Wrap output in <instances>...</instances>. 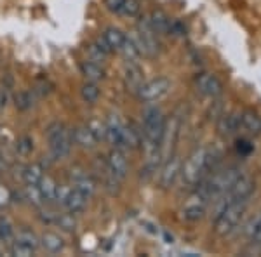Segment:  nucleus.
<instances>
[{
    "label": "nucleus",
    "instance_id": "49530a36",
    "mask_svg": "<svg viewBox=\"0 0 261 257\" xmlns=\"http://www.w3.org/2000/svg\"><path fill=\"white\" fill-rule=\"evenodd\" d=\"M96 44H98V47H99L101 50H103V52H107L108 56H110V54H112V49L108 47V44H107V42H105L103 37H99V39L96 40Z\"/></svg>",
    "mask_w": 261,
    "mask_h": 257
},
{
    "label": "nucleus",
    "instance_id": "c9c22d12",
    "mask_svg": "<svg viewBox=\"0 0 261 257\" xmlns=\"http://www.w3.org/2000/svg\"><path fill=\"white\" fill-rule=\"evenodd\" d=\"M87 127L91 129L92 136H94L96 142H103L105 136H107V127H105V122H101L99 119H92L87 122Z\"/></svg>",
    "mask_w": 261,
    "mask_h": 257
},
{
    "label": "nucleus",
    "instance_id": "a19ab883",
    "mask_svg": "<svg viewBox=\"0 0 261 257\" xmlns=\"http://www.w3.org/2000/svg\"><path fill=\"white\" fill-rule=\"evenodd\" d=\"M11 254L18 255V257H30V255L35 254V250H32V248H28V247L21 245V243H18V242H14V243H12V247H11Z\"/></svg>",
    "mask_w": 261,
    "mask_h": 257
},
{
    "label": "nucleus",
    "instance_id": "423d86ee",
    "mask_svg": "<svg viewBox=\"0 0 261 257\" xmlns=\"http://www.w3.org/2000/svg\"><path fill=\"white\" fill-rule=\"evenodd\" d=\"M133 39H134V42H136L141 56H146V58H157L159 56V52H161L159 35L151 30L148 18H141L140 19L136 35H134Z\"/></svg>",
    "mask_w": 261,
    "mask_h": 257
},
{
    "label": "nucleus",
    "instance_id": "37998d69",
    "mask_svg": "<svg viewBox=\"0 0 261 257\" xmlns=\"http://www.w3.org/2000/svg\"><path fill=\"white\" fill-rule=\"evenodd\" d=\"M185 33H187V28H185V24L181 23L179 19H172V21H171V35H174V37H183Z\"/></svg>",
    "mask_w": 261,
    "mask_h": 257
},
{
    "label": "nucleus",
    "instance_id": "f03ea898",
    "mask_svg": "<svg viewBox=\"0 0 261 257\" xmlns=\"http://www.w3.org/2000/svg\"><path fill=\"white\" fill-rule=\"evenodd\" d=\"M166 119L167 117L159 106H150L143 113V145H145L148 158L153 157L161 160L159 146L162 141L164 129H166Z\"/></svg>",
    "mask_w": 261,
    "mask_h": 257
},
{
    "label": "nucleus",
    "instance_id": "7ed1b4c3",
    "mask_svg": "<svg viewBox=\"0 0 261 257\" xmlns=\"http://www.w3.org/2000/svg\"><path fill=\"white\" fill-rule=\"evenodd\" d=\"M242 172L235 167H228L225 170H220V172H211L207 178H204L197 184V195H200L204 198L205 202H211V200H216L218 196H221L223 193H226L228 189L231 188V184L239 179Z\"/></svg>",
    "mask_w": 261,
    "mask_h": 257
},
{
    "label": "nucleus",
    "instance_id": "f704fd0d",
    "mask_svg": "<svg viewBox=\"0 0 261 257\" xmlns=\"http://www.w3.org/2000/svg\"><path fill=\"white\" fill-rule=\"evenodd\" d=\"M86 56H87V60H89V61L98 63V65H103L105 60L108 58V54H107V52H103V50H101V49L98 47V44H96V42H92V44L87 45Z\"/></svg>",
    "mask_w": 261,
    "mask_h": 257
},
{
    "label": "nucleus",
    "instance_id": "c03bdc74",
    "mask_svg": "<svg viewBox=\"0 0 261 257\" xmlns=\"http://www.w3.org/2000/svg\"><path fill=\"white\" fill-rule=\"evenodd\" d=\"M11 189L7 186H4V184H0V209L7 207V205L11 204Z\"/></svg>",
    "mask_w": 261,
    "mask_h": 257
},
{
    "label": "nucleus",
    "instance_id": "b1692460",
    "mask_svg": "<svg viewBox=\"0 0 261 257\" xmlns=\"http://www.w3.org/2000/svg\"><path fill=\"white\" fill-rule=\"evenodd\" d=\"M21 178H23L24 184L37 186V184L40 183V179L44 178V165H42L40 162L30 163V165H27L23 168V174H21Z\"/></svg>",
    "mask_w": 261,
    "mask_h": 257
},
{
    "label": "nucleus",
    "instance_id": "9b49d317",
    "mask_svg": "<svg viewBox=\"0 0 261 257\" xmlns=\"http://www.w3.org/2000/svg\"><path fill=\"white\" fill-rule=\"evenodd\" d=\"M105 167H107L117 179L124 181L125 178H127L129 162H127V158H125L124 150L113 148L110 153H108V158H107V163H105Z\"/></svg>",
    "mask_w": 261,
    "mask_h": 257
},
{
    "label": "nucleus",
    "instance_id": "7c9ffc66",
    "mask_svg": "<svg viewBox=\"0 0 261 257\" xmlns=\"http://www.w3.org/2000/svg\"><path fill=\"white\" fill-rule=\"evenodd\" d=\"M120 183H122V181L117 179L115 176H113L112 172L105 167V172H103V188H105V191H107L108 195H112V196L119 195V193H120Z\"/></svg>",
    "mask_w": 261,
    "mask_h": 257
},
{
    "label": "nucleus",
    "instance_id": "412c9836",
    "mask_svg": "<svg viewBox=\"0 0 261 257\" xmlns=\"http://www.w3.org/2000/svg\"><path fill=\"white\" fill-rule=\"evenodd\" d=\"M81 73L87 82H96V83L101 82V80H105V77H107L103 66L98 65V63H92L89 60L81 63Z\"/></svg>",
    "mask_w": 261,
    "mask_h": 257
},
{
    "label": "nucleus",
    "instance_id": "aec40b11",
    "mask_svg": "<svg viewBox=\"0 0 261 257\" xmlns=\"http://www.w3.org/2000/svg\"><path fill=\"white\" fill-rule=\"evenodd\" d=\"M39 240L42 248L45 252H49V254H60V252L65 250V240L54 231H45V233H42Z\"/></svg>",
    "mask_w": 261,
    "mask_h": 257
},
{
    "label": "nucleus",
    "instance_id": "a211bd4d",
    "mask_svg": "<svg viewBox=\"0 0 261 257\" xmlns=\"http://www.w3.org/2000/svg\"><path fill=\"white\" fill-rule=\"evenodd\" d=\"M218 132L223 137H231L235 134H239V113H226V115H221V119L218 120Z\"/></svg>",
    "mask_w": 261,
    "mask_h": 257
},
{
    "label": "nucleus",
    "instance_id": "393cba45",
    "mask_svg": "<svg viewBox=\"0 0 261 257\" xmlns=\"http://www.w3.org/2000/svg\"><path fill=\"white\" fill-rule=\"evenodd\" d=\"M37 186H39V189H40V195H42L44 204H53L54 198H56V189H58L56 181H54L53 178H49V176H44Z\"/></svg>",
    "mask_w": 261,
    "mask_h": 257
},
{
    "label": "nucleus",
    "instance_id": "f8f14e48",
    "mask_svg": "<svg viewBox=\"0 0 261 257\" xmlns=\"http://www.w3.org/2000/svg\"><path fill=\"white\" fill-rule=\"evenodd\" d=\"M205 214H207V202L197 193L185 204L183 210H181V216L188 222H199L204 219Z\"/></svg>",
    "mask_w": 261,
    "mask_h": 257
},
{
    "label": "nucleus",
    "instance_id": "ddd939ff",
    "mask_svg": "<svg viewBox=\"0 0 261 257\" xmlns=\"http://www.w3.org/2000/svg\"><path fill=\"white\" fill-rule=\"evenodd\" d=\"M105 127H107V136L105 141L113 148H119L120 137H122V129H124V122L119 117V113H108L107 120H105Z\"/></svg>",
    "mask_w": 261,
    "mask_h": 257
},
{
    "label": "nucleus",
    "instance_id": "f3484780",
    "mask_svg": "<svg viewBox=\"0 0 261 257\" xmlns=\"http://www.w3.org/2000/svg\"><path fill=\"white\" fill-rule=\"evenodd\" d=\"M143 145V136L140 134V130H136V127L133 125H125L122 129V137H120V150H136Z\"/></svg>",
    "mask_w": 261,
    "mask_h": 257
},
{
    "label": "nucleus",
    "instance_id": "a878e982",
    "mask_svg": "<svg viewBox=\"0 0 261 257\" xmlns=\"http://www.w3.org/2000/svg\"><path fill=\"white\" fill-rule=\"evenodd\" d=\"M37 98L33 91H19L18 94L14 96V106L18 111H30V109L35 106Z\"/></svg>",
    "mask_w": 261,
    "mask_h": 257
},
{
    "label": "nucleus",
    "instance_id": "bb28decb",
    "mask_svg": "<svg viewBox=\"0 0 261 257\" xmlns=\"http://www.w3.org/2000/svg\"><path fill=\"white\" fill-rule=\"evenodd\" d=\"M119 52L124 56V60L127 63H138V60L141 58V52H140V49H138L136 42H134L133 37H127V35H125V40H124V44H122Z\"/></svg>",
    "mask_w": 261,
    "mask_h": 257
},
{
    "label": "nucleus",
    "instance_id": "c85d7f7f",
    "mask_svg": "<svg viewBox=\"0 0 261 257\" xmlns=\"http://www.w3.org/2000/svg\"><path fill=\"white\" fill-rule=\"evenodd\" d=\"M14 242L21 243V245L32 248V250H37L40 245V240L37 238V235L33 233L32 230H19L18 233L14 235Z\"/></svg>",
    "mask_w": 261,
    "mask_h": 257
},
{
    "label": "nucleus",
    "instance_id": "0eeeda50",
    "mask_svg": "<svg viewBox=\"0 0 261 257\" xmlns=\"http://www.w3.org/2000/svg\"><path fill=\"white\" fill-rule=\"evenodd\" d=\"M171 80L167 77H159L148 82H143V85L138 89L136 96L138 99L143 103H155V101H161L162 98H166L171 92Z\"/></svg>",
    "mask_w": 261,
    "mask_h": 257
},
{
    "label": "nucleus",
    "instance_id": "473e14b6",
    "mask_svg": "<svg viewBox=\"0 0 261 257\" xmlns=\"http://www.w3.org/2000/svg\"><path fill=\"white\" fill-rule=\"evenodd\" d=\"M246 235L249 237L251 242H254L256 245H261V214L249 222V226L246 227Z\"/></svg>",
    "mask_w": 261,
    "mask_h": 257
},
{
    "label": "nucleus",
    "instance_id": "2f4dec72",
    "mask_svg": "<svg viewBox=\"0 0 261 257\" xmlns=\"http://www.w3.org/2000/svg\"><path fill=\"white\" fill-rule=\"evenodd\" d=\"M23 200H27L28 204L35 205V207L44 205V200H42L39 186H32V184H27V188L23 189Z\"/></svg>",
    "mask_w": 261,
    "mask_h": 257
},
{
    "label": "nucleus",
    "instance_id": "4c0bfd02",
    "mask_svg": "<svg viewBox=\"0 0 261 257\" xmlns=\"http://www.w3.org/2000/svg\"><path fill=\"white\" fill-rule=\"evenodd\" d=\"M140 2L138 0H125L124 6H122L120 9V16H125V18H136L138 14H140Z\"/></svg>",
    "mask_w": 261,
    "mask_h": 257
},
{
    "label": "nucleus",
    "instance_id": "f257e3e1",
    "mask_svg": "<svg viewBox=\"0 0 261 257\" xmlns=\"http://www.w3.org/2000/svg\"><path fill=\"white\" fill-rule=\"evenodd\" d=\"M221 155L216 148L211 146H202L197 148L190 157L187 158V162L181 167V176L183 181L188 186L195 188L204 178H207L213 170H216V165L220 163Z\"/></svg>",
    "mask_w": 261,
    "mask_h": 257
},
{
    "label": "nucleus",
    "instance_id": "6e6552de",
    "mask_svg": "<svg viewBox=\"0 0 261 257\" xmlns=\"http://www.w3.org/2000/svg\"><path fill=\"white\" fill-rule=\"evenodd\" d=\"M181 167H183V162L176 155L162 162L161 168H159V186L162 189H171L174 186L181 176Z\"/></svg>",
    "mask_w": 261,
    "mask_h": 257
},
{
    "label": "nucleus",
    "instance_id": "4468645a",
    "mask_svg": "<svg viewBox=\"0 0 261 257\" xmlns=\"http://www.w3.org/2000/svg\"><path fill=\"white\" fill-rule=\"evenodd\" d=\"M71 184H73V189H77L81 195H84L89 200V198L94 196L96 193V181L91 178L87 172L84 170H73L71 172Z\"/></svg>",
    "mask_w": 261,
    "mask_h": 257
},
{
    "label": "nucleus",
    "instance_id": "de8ad7c7",
    "mask_svg": "<svg viewBox=\"0 0 261 257\" xmlns=\"http://www.w3.org/2000/svg\"><path fill=\"white\" fill-rule=\"evenodd\" d=\"M4 106H6V94H4V92L0 91V113H2Z\"/></svg>",
    "mask_w": 261,
    "mask_h": 257
},
{
    "label": "nucleus",
    "instance_id": "9d476101",
    "mask_svg": "<svg viewBox=\"0 0 261 257\" xmlns=\"http://www.w3.org/2000/svg\"><path fill=\"white\" fill-rule=\"evenodd\" d=\"M239 132L246 136H261V115L254 109H244L239 113Z\"/></svg>",
    "mask_w": 261,
    "mask_h": 257
},
{
    "label": "nucleus",
    "instance_id": "79ce46f5",
    "mask_svg": "<svg viewBox=\"0 0 261 257\" xmlns=\"http://www.w3.org/2000/svg\"><path fill=\"white\" fill-rule=\"evenodd\" d=\"M56 214H58V212H54V210L45 209V210H42V212L39 214V219H40L42 224L54 226V219H56Z\"/></svg>",
    "mask_w": 261,
    "mask_h": 257
},
{
    "label": "nucleus",
    "instance_id": "ea45409f",
    "mask_svg": "<svg viewBox=\"0 0 261 257\" xmlns=\"http://www.w3.org/2000/svg\"><path fill=\"white\" fill-rule=\"evenodd\" d=\"M53 89H54V85L49 82L47 78H40L39 82L35 83V89H33V92H35V96L39 94L44 98V96H49L50 92H53Z\"/></svg>",
    "mask_w": 261,
    "mask_h": 257
},
{
    "label": "nucleus",
    "instance_id": "e433bc0d",
    "mask_svg": "<svg viewBox=\"0 0 261 257\" xmlns=\"http://www.w3.org/2000/svg\"><path fill=\"white\" fill-rule=\"evenodd\" d=\"M14 235V227H12L9 219L0 217V242H11Z\"/></svg>",
    "mask_w": 261,
    "mask_h": 257
},
{
    "label": "nucleus",
    "instance_id": "5701e85b",
    "mask_svg": "<svg viewBox=\"0 0 261 257\" xmlns=\"http://www.w3.org/2000/svg\"><path fill=\"white\" fill-rule=\"evenodd\" d=\"M101 37H103L105 42L108 44V47L112 49V52H119L122 44H124V40H125V33L122 30H119V28H115V26L105 28V32Z\"/></svg>",
    "mask_w": 261,
    "mask_h": 257
},
{
    "label": "nucleus",
    "instance_id": "cd10ccee",
    "mask_svg": "<svg viewBox=\"0 0 261 257\" xmlns=\"http://www.w3.org/2000/svg\"><path fill=\"white\" fill-rule=\"evenodd\" d=\"M99 96H101V89H99L98 83H96V82H87V80H86V83L81 87V98H82L84 103H87V104L98 103Z\"/></svg>",
    "mask_w": 261,
    "mask_h": 257
},
{
    "label": "nucleus",
    "instance_id": "dca6fc26",
    "mask_svg": "<svg viewBox=\"0 0 261 257\" xmlns=\"http://www.w3.org/2000/svg\"><path fill=\"white\" fill-rule=\"evenodd\" d=\"M148 21H150L151 30L157 33V35H162V37L171 35V21L172 19L164 11H161V9L153 11L148 16Z\"/></svg>",
    "mask_w": 261,
    "mask_h": 257
},
{
    "label": "nucleus",
    "instance_id": "6ab92c4d",
    "mask_svg": "<svg viewBox=\"0 0 261 257\" xmlns=\"http://www.w3.org/2000/svg\"><path fill=\"white\" fill-rule=\"evenodd\" d=\"M71 136H73V142L82 150H92L98 142H96L94 136H92L91 129L86 125H79L77 129L71 130Z\"/></svg>",
    "mask_w": 261,
    "mask_h": 257
},
{
    "label": "nucleus",
    "instance_id": "4be33fe9",
    "mask_svg": "<svg viewBox=\"0 0 261 257\" xmlns=\"http://www.w3.org/2000/svg\"><path fill=\"white\" fill-rule=\"evenodd\" d=\"M61 207L65 210H68L70 214H79V212H82V210L87 207V198L84 195H81L77 189L70 188L68 196H66L65 204H63Z\"/></svg>",
    "mask_w": 261,
    "mask_h": 257
},
{
    "label": "nucleus",
    "instance_id": "72a5a7b5",
    "mask_svg": "<svg viewBox=\"0 0 261 257\" xmlns=\"http://www.w3.org/2000/svg\"><path fill=\"white\" fill-rule=\"evenodd\" d=\"M33 150H35V142H33V139L30 136L24 134V136L18 137V141H16V151H18V155H21V157H28Z\"/></svg>",
    "mask_w": 261,
    "mask_h": 257
},
{
    "label": "nucleus",
    "instance_id": "2eb2a0df",
    "mask_svg": "<svg viewBox=\"0 0 261 257\" xmlns=\"http://www.w3.org/2000/svg\"><path fill=\"white\" fill-rule=\"evenodd\" d=\"M143 71L138 66V63H127L124 70V83H125V89L133 94H136L138 89L143 85Z\"/></svg>",
    "mask_w": 261,
    "mask_h": 257
},
{
    "label": "nucleus",
    "instance_id": "09e8293b",
    "mask_svg": "<svg viewBox=\"0 0 261 257\" xmlns=\"http://www.w3.org/2000/svg\"><path fill=\"white\" fill-rule=\"evenodd\" d=\"M4 168H6V160H4L2 153H0V172H4Z\"/></svg>",
    "mask_w": 261,
    "mask_h": 257
},
{
    "label": "nucleus",
    "instance_id": "a18cd8bd",
    "mask_svg": "<svg viewBox=\"0 0 261 257\" xmlns=\"http://www.w3.org/2000/svg\"><path fill=\"white\" fill-rule=\"evenodd\" d=\"M125 0H105V7L113 14H120V9L124 6Z\"/></svg>",
    "mask_w": 261,
    "mask_h": 257
},
{
    "label": "nucleus",
    "instance_id": "1a4fd4ad",
    "mask_svg": "<svg viewBox=\"0 0 261 257\" xmlns=\"http://www.w3.org/2000/svg\"><path fill=\"white\" fill-rule=\"evenodd\" d=\"M195 87L205 98L216 99L223 94V83L213 73H200L195 77Z\"/></svg>",
    "mask_w": 261,
    "mask_h": 257
},
{
    "label": "nucleus",
    "instance_id": "20e7f679",
    "mask_svg": "<svg viewBox=\"0 0 261 257\" xmlns=\"http://www.w3.org/2000/svg\"><path fill=\"white\" fill-rule=\"evenodd\" d=\"M45 137L49 142V150L54 160H63L71 153L73 148V136L71 129L63 122H50L45 129Z\"/></svg>",
    "mask_w": 261,
    "mask_h": 257
},
{
    "label": "nucleus",
    "instance_id": "39448f33",
    "mask_svg": "<svg viewBox=\"0 0 261 257\" xmlns=\"http://www.w3.org/2000/svg\"><path fill=\"white\" fill-rule=\"evenodd\" d=\"M247 204H249V202H244V200L230 202V204L214 217V231H216L218 235H221V237H226L231 231H235V227L241 224L244 214H246Z\"/></svg>",
    "mask_w": 261,
    "mask_h": 257
},
{
    "label": "nucleus",
    "instance_id": "58836bf2",
    "mask_svg": "<svg viewBox=\"0 0 261 257\" xmlns=\"http://www.w3.org/2000/svg\"><path fill=\"white\" fill-rule=\"evenodd\" d=\"M235 150H237V153L241 155V157H249L252 151H254V145H252L249 139L241 137L237 141V145H235Z\"/></svg>",
    "mask_w": 261,
    "mask_h": 257
},
{
    "label": "nucleus",
    "instance_id": "c756f323",
    "mask_svg": "<svg viewBox=\"0 0 261 257\" xmlns=\"http://www.w3.org/2000/svg\"><path fill=\"white\" fill-rule=\"evenodd\" d=\"M54 226H58L61 231H66V233H73L77 230L79 222L71 214H56V219H54Z\"/></svg>",
    "mask_w": 261,
    "mask_h": 257
}]
</instances>
